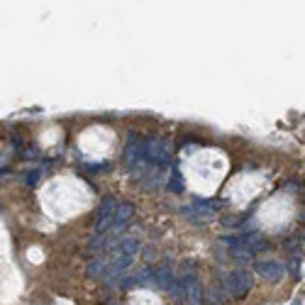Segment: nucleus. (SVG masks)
I'll use <instances>...</instances> for the list:
<instances>
[{
  "label": "nucleus",
  "instance_id": "nucleus-1",
  "mask_svg": "<svg viewBox=\"0 0 305 305\" xmlns=\"http://www.w3.org/2000/svg\"><path fill=\"white\" fill-rule=\"evenodd\" d=\"M142 161L152 164L154 169H164L171 164V142L166 137H152L142 144Z\"/></svg>",
  "mask_w": 305,
  "mask_h": 305
},
{
  "label": "nucleus",
  "instance_id": "nucleus-2",
  "mask_svg": "<svg viewBox=\"0 0 305 305\" xmlns=\"http://www.w3.org/2000/svg\"><path fill=\"white\" fill-rule=\"evenodd\" d=\"M220 283H222V288H225L227 296H232V298H244V296L251 291V286H254V276H251L246 269H235V271L225 274V276L220 278Z\"/></svg>",
  "mask_w": 305,
  "mask_h": 305
},
{
  "label": "nucleus",
  "instance_id": "nucleus-3",
  "mask_svg": "<svg viewBox=\"0 0 305 305\" xmlns=\"http://www.w3.org/2000/svg\"><path fill=\"white\" fill-rule=\"evenodd\" d=\"M142 144L144 139L139 137V132H129L127 134V142H124V152H122V161H124V169L134 171V166L142 161Z\"/></svg>",
  "mask_w": 305,
  "mask_h": 305
},
{
  "label": "nucleus",
  "instance_id": "nucleus-4",
  "mask_svg": "<svg viewBox=\"0 0 305 305\" xmlns=\"http://www.w3.org/2000/svg\"><path fill=\"white\" fill-rule=\"evenodd\" d=\"M115 208H118V200L115 198H105L98 210H95V232L98 235H108L110 227H113V217H115Z\"/></svg>",
  "mask_w": 305,
  "mask_h": 305
},
{
  "label": "nucleus",
  "instance_id": "nucleus-5",
  "mask_svg": "<svg viewBox=\"0 0 305 305\" xmlns=\"http://www.w3.org/2000/svg\"><path fill=\"white\" fill-rule=\"evenodd\" d=\"M171 261H164L159 266H152V276H149V286L159 288V291H169L171 281H174V271H171Z\"/></svg>",
  "mask_w": 305,
  "mask_h": 305
},
{
  "label": "nucleus",
  "instance_id": "nucleus-6",
  "mask_svg": "<svg viewBox=\"0 0 305 305\" xmlns=\"http://www.w3.org/2000/svg\"><path fill=\"white\" fill-rule=\"evenodd\" d=\"M183 288H185V301L183 305H205V298H203V288L198 283V278L193 274H183Z\"/></svg>",
  "mask_w": 305,
  "mask_h": 305
},
{
  "label": "nucleus",
  "instance_id": "nucleus-7",
  "mask_svg": "<svg viewBox=\"0 0 305 305\" xmlns=\"http://www.w3.org/2000/svg\"><path fill=\"white\" fill-rule=\"evenodd\" d=\"M254 271L261 278H266V281H278L286 274V269H283L281 261H254Z\"/></svg>",
  "mask_w": 305,
  "mask_h": 305
},
{
  "label": "nucleus",
  "instance_id": "nucleus-8",
  "mask_svg": "<svg viewBox=\"0 0 305 305\" xmlns=\"http://www.w3.org/2000/svg\"><path fill=\"white\" fill-rule=\"evenodd\" d=\"M132 215H134V205H132V203H118L110 232H122V230L132 222ZM110 232H108V235H110Z\"/></svg>",
  "mask_w": 305,
  "mask_h": 305
},
{
  "label": "nucleus",
  "instance_id": "nucleus-9",
  "mask_svg": "<svg viewBox=\"0 0 305 305\" xmlns=\"http://www.w3.org/2000/svg\"><path fill=\"white\" fill-rule=\"evenodd\" d=\"M110 261H113V256L110 254H103V256H98V259H93L91 264H88V276L91 278H103L105 276V271L110 269Z\"/></svg>",
  "mask_w": 305,
  "mask_h": 305
},
{
  "label": "nucleus",
  "instance_id": "nucleus-10",
  "mask_svg": "<svg viewBox=\"0 0 305 305\" xmlns=\"http://www.w3.org/2000/svg\"><path fill=\"white\" fill-rule=\"evenodd\" d=\"M115 251H118V254H124V256H134V254L139 251V242H137L134 237H118Z\"/></svg>",
  "mask_w": 305,
  "mask_h": 305
},
{
  "label": "nucleus",
  "instance_id": "nucleus-11",
  "mask_svg": "<svg viewBox=\"0 0 305 305\" xmlns=\"http://www.w3.org/2000/svg\"><path fill=\"white\" fill-rule=\"evenodd\" d=\"M169 293H171L174 303H176V305H183V301H185V288H183V278H174V281H171V286H169Z\"/></svg>",
  "mask_w": 305,
  "mask_h": 305
},
{
  "label": "nucleus",
  "instance_id": "nucleus-12",
  "mask_svg": "<svg viewBox=\"0 0 305 305\" xmlns=\"http://www.w3.org/2000/svg\"><path fill=\"white\" fill-rule=\"evenodd\" d=\"M301 259H303V256H291L288 266H283L286 271H291V278H293V281H301V278H303V266H301Z\"/></svg>",
  "mask_w": 305,
  "mask_h": 305
},
{
  "label": "nucleus",
  "instance_id": "nucleus-13",
  "mask_svg": "<svg viewBox=\"0 0 305 305\" xmlns=\"http://www.w3.org/2000/svg\"><path fill=\"white\" fill-rule=\"evenodd\" d=\"M225 301H227V293H225V288L220 291V283H217V286H213V288H210V298H208L205 303H210V305H225Z\"/></svg>",
  "mask_w": 305,
  "mask_h": 305
},
{
  "label": "nucleus",
  "instance_id": "nucleus-14",
  "mask_svg": "<svg viewBox=\"0 0 305 305\" xmlns=\"http://www.w3.org/2000/svg\"><path fill=\"white\" fill-rule=\"evenodd\" d=\"M230 249H232V256H235V259H237V261H244V264H246V261H254V251H251V249H249V246H230Z\"/></svg>",
  "mask_w": 305,
  "mask_h": 305
},
{
  "label": "nucleus",
  "instance_id": "nucleus-15",
  "mask_svg": "<svg viewBox=\"0 0 305 305\" xmlns=\"http://www.w3.org/2000/svg\"><path fill=\"white\" fill-rule=\"evenodd\" d=\"M169 188L174 190V193H183V183H181V174H179V169L174 166V179L169 183Z\"/></svg>",
  "mask_w": 305,
  "mask_h": 305
},
{
  "label": "nucleus",
  "instance_id": "nucleus-16",
  "mask_svg": "<svg viewBox=\"0 0 305 305\" xmlns=\"http://www.w3.org/2000/svg\"><path fill=\"white\" fill-rule=\"evenodd\" d=\"M39 176H42V171H39V169H37V171H30V174L25 176V183H27V185H34Z\"/></svg>",
  "mask_w": 305,
  "mask_h": 305
},
{
  "label": "nucleus",
  "instance_id": "nucleus-17",
  "mask_svg": "<svg viewBox=\"0 0 305 305\" xmlns=\"http://www.w3.org/2000/svg\"><path fill=\"white\" fill-rule=\"evenodd\" d=\"M142 254H144V259H147V261H154L156 249H154V246H144V251H142Z\"/></svg>",
  "mask_w": 305,
  "mask_h": 305
}]
</instances>
